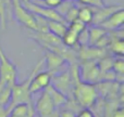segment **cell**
I'll use <instances>...</instances> for the list:
<instances>
[{
    "label": "cell",
    "mask_w": 124,
    "mask_h": 117,
    "mask_svg": "<svg viewBox=\"0 0 124 117\" xmlns=\"http://www.w3.org/2000/svg\"><path fill=\"white\" fill-rule=\"evenodd\" d=\"M17 78L16 65L4 53L0 45V81L9 85H14Z\"/></svg>",
    "instance_id": "7a4b0ae2"
},
{
    "label": "cell",
    "mask_w": 124,
    "mask_h": 117,
    "mask_svg": "<svg viewBox=\"0 0 124 117\" xmlns=\"http://www.w3.org/2000/svg\"><path fill=\"white\" fill-rule=\"evenodd\" d=\"M110 117H124V112H123V107L121 106V105H119V106L116 107V110H114L113 112H112L111 116Z\"/></svg>",
    "instance_id": "7402d4cb"
},
{
    "label": "cell",
    "mask_w": 124,
    "mask_h": 117,
    "mask_svg": "<svg viewBox=\"0 0 124 117\" xmlns=\"http://www.w3.org/2000/svg\"><path fill=\"white\" fill-rule=\"evenodd\" d=\"M39 117H41V116H39Z\"/></svg>",
    "instance_id": "cb8c5ba5"
},
{
    "label": "cell",
    "mask_w": 124,
    "mask_h": 117,
    "mask_svg": "<svg viewBox=\"0 0 124 117\" xmlns=\"http://www.w3.org/2000/svg\"><path fill=\"white\" fill-rule=\"evenodd\" d=\"M62 1L63 0H43L44 6L48 7V8H51V9H57L62 3Z\"/></svg>",
    "instance_id": "ffe728a7"
},
{
    "label": "cell",
    "mask_w": 124,
    "mask_h": 117,
    "mask_svg": "<svg viewBox=\"0 0 124 117\" xmlns=\"http://www.w3.org/2000/svg\"><path fill=\"white\" fill-rule=\"evenodd\" d=\"M93 17H94V7L90 6H83L78 8L77 19L82 21L86 25H92Z\"/></svg>",
    "instance_id": "5bb4252c"
},
{
    "label": "cell",
    "mask_w": 124,
    "mask_h": 117,
    "mask_svg": "<svg viewBox=\"0 0 124 117\" xmlns=\"http://www.w3.org/2000/svg\"><path fill=\"white\" fill-rule=\"evenodd\" d=\"M122 8L120 4H109V6H102L98 8H94V17H93L92 25H100L108 16L112 14L114 11Z\"/></svg>",
    "instance_id": "30bf717a"
},
{
    "label": "cell",
    "mask_w": 124,
    "mask_h": 117,
    "mask_svg": "<svg viewBox=\"0 0 124 117\" xmlns=\"http://www.w3.org/2000/svg\"><path fill=\"white\" fill-rule=\"evenodd\" d=\"M77 37H78V34L75 33L74 30L68 28L66 32L64 33V35L62 36L61 41L65 47L68 48H74L75 46L77 45Z\"/></svg>",
    "instance_id": "9a60e30c"
},
{
    "label": "cell",
    "mask_w": 124,
    "mask_h": 117,
    "mask_svg": "<svg viewBox=\"0 0 124 117\" xmlns=\"http://www.w3.org/2000/svg\"><path fill=\"white\" fill-rule=\"evenodd\" d=\"M68 29V24L62 21H51L48 20V32L54 34V36L62 38L64 33Z\"/></svg>",
    "instance_id": "7c38bea8"
},
{
    "label": "cell",
    "mask_w": 124,
    "mask_h": 117,
    "mask_svg": "<svg viewBox=\"0 0 124 117\" xmlns=\"http://www.w3.org/2000/svg\"><path fill=\"white\" fill-rule=\"evenodd\" d=\"M112 70L116 75H123L124 74V61L122 58H118L113 60L112 62Z\"/></svg>",
    "instance_id": "ac0fdd59"
},
{
    "label": "cell",
    "mask_w": 124,
    "mask_h": 117,
    "mask_svg": "<svg viewBox=\"0 0 124 117\" xmlns=\"http://www.w3.org/2000/svg\"><path fill=\"white\" fill-rule=\"evenodd\" d=\"M78 8H79V7H77L76 4L73 3L72 6H71V8L65 12V14L63 15V19H64V21H65V23H66V24L71 23V22L75 21V20L77 19Z\"/></svg>",
    "instance_id": "e0dca14e"
},
{
    "label": "cell",
    "mask_w": 124,
    "mask_h": 117,
    "mask_svg": "<svg viewBox=\"0 0 124 117\" xmlns=\"http://www.w3.org/2000/svg\"><path fill=\"white\" fill-rule=\"evenodd\" d=\"M72 96L82 107H89L98 98L95 83L79 80L73 87Z\"/></svg>",
    "instance_id": "6da1fadb"
},
{
    "label": "cell",
    "mask_w": 124,
    "mask_h": 117,
    "mask_svg": "<svg viewBox=\"0 0 124 117\" xmlns=\"http://www.w3.org/2000/svg\"><path fill=\"white\" fill-rule=\"evenodd\" d=\"M52 74L54 73L49 72V70H45V72H37L36 74L33 76L32 80L30 83V92L31 94H36L38 92L45 90L51 83Z\"/></svg>",
    "instance_id": "8992f818"
},
{
    "label": "cell",
    "mask_w": 124,
    "mask_h": 117,
    "mask_svg": "<svg viewBox=\"0 0 124 117\" xmlns=\"http://www.w3.org/2000/svg\"><path fill=\"white\" fill-rule=\"evenodd\" d=\"M22 4L30 12L34 13V14L40 15V16L45 17L47 20H51V21H62L65 22L62 15L59 14V12L56 9H51L48 7L44 6V4L35 3V2L31 1V0H26V1H21Z\"/></svg>",
    "instance_id": "277c9868"
},
{
    "label": "cell",
    "mask_w": 124,
    "mask_h": 117,
    "mask_svg": "<svg viewBox=\"0 0 124 117\" xmlns=\"http://www.w3.org/2000/svg\"><path fill=\"white\" fill-rule=\"evenodd\" d=\"M41 1H43V0H41Z\"/></svg>",
    "instance_id": "d4e9b609"
},
{
    "label": "cell",
    "mask_w": 124,
    "mask_h": 117,
    "mask_svg": "<svg viewBox=\"0 0 124 117\" xmlns=\"http://www.w3.org/2000/svg\"><path fill=\"white\" fill-rule=\"evenodd\" d=\"M12 85H9L7 83L2 90L0 91V105L1 106L7 107V105L9 104L10 102V99H11V91H12Z\"/></svg>",
    "instance_id": "2e32d148"
},
{
    "label": "cell",
    "mask_w": 124,
    "mask_h": 117,
    "mask_svg": "<svg viewBox=\"0 0 124 117\" xmlns=\"http://www.w3.org/2000/svg\"><path fill=\"white\" fill-rule=\"evenodd\" d=\"M87 29H88V37H89V40H88V45L89 46H94L98 39H100L103 35L108 33L107 29H105L103 27H101L99 25H90L89 27L87 26Z\"/></svg>",
    "instance_id": "4fadbf2b"
},
{
    "label": "cell",
    "mask_w": 124,
    "mask_h": 117,
    "mask_svg": "<svg viewBox=\"0 0 124 117\" xmlns=\"http://www.w3.org/2000/svg\"><path fill=\"white\" fill-rule=\"evenodd\" d=\"M60 117H76V113L68 109H59Z\"/></svg>",
    "instance_id": "44dd1931"
},
{
    "label": "cell",
    "mask_w": 124,
    "mask_h": 117,
    "mask_svg": "<svg viewBox=\"0 0 124 117\" xmlns=\"http://www.w3.org/2000/svg\"><path fill=\"white\" fill-rule=\"evenodd\" d=\"M46 90H47L48 94H49L50 99H51L52 103H54V107L56 109H60L62 105L65 103L66 99H68V96H65V94H63L61 91H59L57 88H54L52 85H49L47 88H46Z\"/></svg>",
    "instance_id": "8fae6325"
},
{
    "label": "cell",
    "mask_w": 124,
    "mask_h": 117,
    "mask_svg": "<svg viewBox=\"0 0 124 117\" xmlns=\"http://www.w3.org/2000/svg\"><path fill=\"white\" fill-rule=\"evenodd\" d=\"M123 23H124V10L123 8H120L119 10L114 11L110 16H108L99 26H101L105 29H107L108 32H110V30H116L122 28Z\"/></svg>",
    "instance_id": "ba28073f"
},
{
    "label": "cell",
    "mask_w": 124,
    "mask_h": 117,
    "mask_svg": "<svg viewBox=\"0 0 124 117\" xmlns=\"http://www.w3.org/2000/svg\"><path fill=\"white\" fill-rule=\"evenodd\" d=\"M79 70V79L82 81L89 83H96L101 80V75L97 64V60H89V61H83L81 66H78Z\"/></svg>",
    "instance_id": "3957f363"
},
{
    "label": "cell",
    "mask_w": 124,
    "mask_h": 117,
    "mask_svg": "<svg viewBox=\"0 0 124 117\" xmlns=\"http://www.w3.org/2000/svg\"><path fill=\"white\" fill-rule=\"evenodd\" d=\"M86 27H87V25L84 24L82 21H79L78 19H76L75 21H73V22H71V23L68 24V28L74 30V32L77 33V34H79L81 32H83Z\"/></svg>",
    "instance_id": "d6986e66"
},
{
    "label": "cell",
    "mask_w": 124,
    "mask_h": 117,
    "mask_svg": "<svg viewBox=\"0 0 124 117\" xmlns=\"http://www.w3.org/2000/svg\"><path fill=\"white\" fill-rule=\"evenodd\" d=\"M21 1H26V0H21Z\"/></svg>",
    "instance_id": "603a6c76"
},
{
    "label": "cell",
    "mask_w": 124,
    "mask_h": 117,
    "mask_svg": "<svg viewBox=\"0 0 124 117\" xmlns=\"http://www.w3.org/2000/svg\"><path fill=\"white\" fill-rule=\"evenodd\" d=\"M44 61H45L44 65L47 66V70L51 73H57L64 64L68 63L65 59L62 58L60 54L52 52L50 50H46L45 54H44Z\"/></svg>",
    "instance_id": "9c48e42d"
},
{
    "label": "cell",
    "mask_w": 124,
    "mask_h": 117,
    "mask_svg": "<svg viewBox=\"0 0 124 117\" xmlns=\"http://www.w3.org/2000/svg\"><path fill=\"white\" fill-rule=\"evenodd\" d=\"M50 85H52L54 88L61 91L63 94H65L66 96H72V91H73V80L71 78L70 69H65L61 73H54L51 78V83Z\"/></svg>",
    "instance_id": "5b68a950"
},
{
    "label": "cell",
    "mask_w": 124,
    "mask_h": 117,
    "mask_svg": "<svg viewBox=\"0 0 124 117\" xmlns=\"http://www.w3.org/2000/svg\"><path fill=\"white\" fill-rule=\"evenodd\" d=\"M40 92H41L40 96H39L38 100H37V102L34 105V110H35V113L38 114V116L47 117L56 107H54L47 90L45 89Z\"/></svg>",
    "instance_id": "52a82bcc"
}]
</instances>
